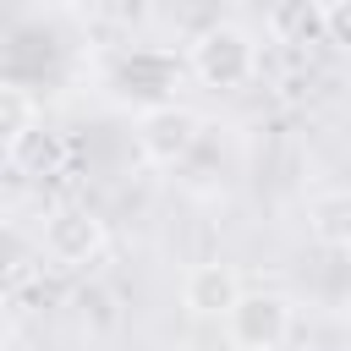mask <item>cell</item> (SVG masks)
I'll use <instances>...</instances> for the list:
<instances>
[{
  "label": "cell",
  "instance_id": "cell-8",
  "mask_svg": "<svg viewBox=\"0 0 351 351\" xmlns=\"http://www.w3.org/2000/svg\"><path fill=\"white\" fill-rule=\"evenodd\" d=\"M307 236L318 247H351V186H324L307 197Z\"/></svg>",
  "mask_w": 351,
  "mask_h": 351
},
{
  "label": "cell",
  "instance_id": "cell-4",
  "mask_svg": "<svg viewBox=\"0 0 351 351\" xmlns=\"http://www.w3.org/2000/svg\"><path fill=\"white\" fill-rule=\"evenodd\" d=\"M296 329V307L280 291H241V302L225 313V335L236 351H280Z\"/></svg>",
  "mask_w": 351,
  "mask_h": 351
},
{
  "label": "cell",
  "instance_id": "cell-11",
  "mask_svg": "<svg viewBox=\"0 0 351 351\" xmlns=\"http://www.w3.org/2000/svg\"><path fill=\"white\" fill-rule=\"evenodd\" d=\"M329 44L351 55V0H329Z\"/></svg>",
  "mask_w": 351,
  "mask_h": 351
},
{
  "label": "cell",
  "instance_id": "cell-12",
  "mask_svg": "<svg viewBox=\"0 0 351 351\" xmlns=\"http://www.w3.org/2000/svg\"><path fill=\"white\" fill-rule=\"evenodd\" d=\"M159 351H197V346H186V340H176V346H159Z\"/></svg>",
  "mask_w": 351,
  "mask_h": 351
},
{
  "label": "cell",
  "instance_id": "cell-1",
  "mask_svg": "<svg viewBox=\"0 0 351 351\" xmlns=\"http://www.w3.org/2000/svg\"><path fill=\"white\" fill-rule=\"evenodd\" d=\"M186 66H192V77H197L203 88H214V93H236V88H247V82L258 77V44H252L247 27H236V22H214V27H203V33L192 38Z\"/></svg>",
  "mask_w": 351,
  "mask_h": 351
},
{
  "label": "cell",
  "instance_id": "cell-14",
  "mask_svg": "<svg viewBox=\"0 0 351 351\" xmlns=\"http://www.w3.org/2000/svg\"><path fill=\"white\" fill-rule=\"evenodd\" d=\"M296 351H324V346H296Z\"/></svg>",
  "mask_w": 351,
  "mask_h": 351
},
{
  "label": "cell",
  "instance_id": "cell-13",
  "mask_svg": "<svg viewBox=\"0 0 351 351\" xmlns=\"http://www.w3.org/2000/svg\"><path fill=\"white\" fill-rule=\"evenodd\" d=\"M340 313H346V324H351V291H346V302H340Z\"/></svg>",
  "mask_w": 351,
  "mask_h": 351
},
{
  "label": "cell",
  "instance_id": "cell-5",
  "mask_svg": "<svg viewBox=\"0 0 351 351\" xmlns=\"http://www.w3.org/2000/svg\"><path fill=\"white\" fill-rule=\"evenodd\" d=\"M197 143H203V115L186 110V104H165V110L137 115V154H143L154 170L186 165Z\"/></svg>",
  "mask_w": 351,
  "mask_h": 351
},
{
  "label": "cell",
  "instance_id": "cell-2",
  "mask_svg": "<svg viewBox=\"0 0 351 351\" xmlns=\"http://www.w3.org/2000/svg\"><path fill=\"white\" fill-rule=\"evenodd\" d=\"M176 88H181V60L170 49H148L143 44V49L115 55V66H110V93L121 104H132L137 115L176 104Z\"/></svg>",
  "mask_w": 351,
  "mask_h": 351
},
{
  "label": "cell",
  "instance_id": "cell-3",
  "mask_svg": "<svg viewBox=\"0 0 351 351\" xmlns=\"http://www.w3.org/2000/svg\"><path fill=\"white\" fill-rule=\"evenodd\" d=\"M110 247V230L93 208H49L44 214V230H38V252L49 269L60 274H77V269H93Z\"/></svg>",
  "mask_w": 351,
  "mask_h": 351
},
{
  "label": "cell",
  "instance_id": "cell-7",
  "mask_svg": "<svg viewBox=\"0 0 351 351\" xmlns=\"http://www.w3.org/2000/svg\"><path fill=\"white\" fill-rule=\"evenodd\" d=\"M269 38L285 49H307L329 38V5L324 0H274L269 5Z\"/></svg>",
  "mask_w": 351,
  "mask_h": 351
},
{
  "label": "cell",
  "instance_id": "cell-10",
  "mask_svg": "<svg viewBox=\"0 0 351 351\" xmlns=\"http://www.w3.org/2000/svg\"><path fill=\"white\" fill-rule=\"evenodd\" d=\"M27 132H38V104H33V93L22 82H5L0 88V148L11 154Z\"/></svg>",
  "mask_w": 351,
  "mask_h": 351
},
{
  "label": "cell",
  "instance_id": "cell-9",
  "mask_svg": "<svg viewBox=\"0 0 351 351\" xmlns=\"http://www.w3.org/2000/svg\"><path fill=\"white\" fill-rule=\"evenodd\" d=\"M66 154H71L66 137L38 126V132H27V137L5 154V165H11L16 176H60V170H66Z\"/></svg>",
  "mask_w": 351,
  "mask_h": 351
},
{
  "label": "cell",
  "instance_id": "cell-6",
  "mask_svg": "<svg viewBox=\"0 0 351 351\" xmlns=\"http://www.w3.org/2000/svg\"><path fill=\"white\" fill-rule=\"evenodd\" d=\"M181 302L197 318H225L241 302V280H236L230 263H192L186 280H181Z\"/></svg>",
  "mask_w": 351,
  "mask_h": 351
}]
</instances>
